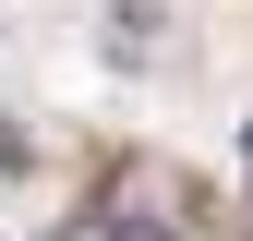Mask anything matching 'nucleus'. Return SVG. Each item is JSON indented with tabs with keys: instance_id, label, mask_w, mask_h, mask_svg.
<instances>
[{
	"instance_id": "1",
	"label": "nucleus",
	"mask_w": 253,
	"mask_h": 241,
	"mask_svg": "<svg viewBox=\"0 0 253 241\" xmlns=\"http://www.w3.org/2000/svg\"><path fill=\"white\" fill-rule=\"evenodd\" d=\"M97 241H193V193H181L169 169H121L109 181V217H97Z\"/></svg>"
},
{
	"instance_id": "2",
	"label": "nucleus",
	"mask_w": 253,
	"mask_h": 241,
	"mask_svg": "<svg viewBox=\"0 0 253 241\" xmlns=\"http://www.w3.org/2000/svg\"><path fill=\"white\" fill-rule=\"evenodd\" d=\"M241 169H253V133H241Z\"/></svg>"
}]
</instances>
